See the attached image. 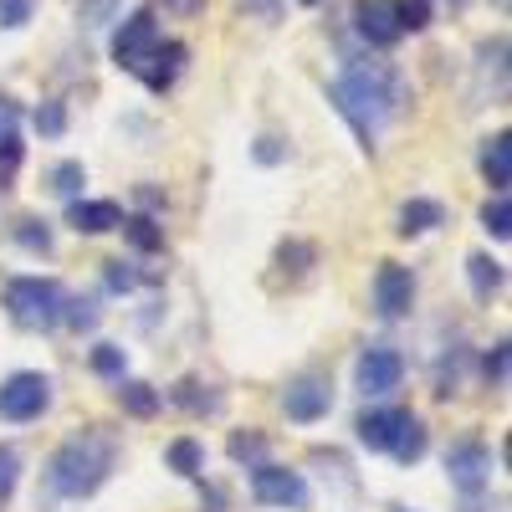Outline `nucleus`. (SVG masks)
<instances>
[{
    "label": "nucleus",
    "instance_id": "nucleus-4",
    "mask_svg": "<svg viewBox=\"0 0 512 512\" xmlns=\"http://www.w3.org/2000/svg\"><path fill=\"white\" fill-rule=\"evenodd\" d=\"M52 405V379L47 374H36V369H16L6 384H0V420H36L41 410Z\"/></svg>",
    "mask_w": 512,
    "mask_h": 512
},
{
    "label": "nucleus",
    "instance_id": "nucleus-31",
    "mask_svg": "<svg viewBox=\"0 0 512 512\" xmlns=\"http://www.w3.org/2000/svg\"><path fill=\"white\" fill-rule=\"evenodd\" d=\"M36 128H41L47 139L67 134V108H62V103H41V108H36Z\"/></svg>",
    "mask_w": 512,
    "mask_h": 512
},
{
    "label": "nucleus",
    "instance_id": "nucleus-12",
    "mask_svg": "<svg viewBox=\"0 0 512 512\" xmlns=\"http://www.w3.org/2000/svg\"><path fill=\"white\" fill-rule=\"evenodd\" d=\"M185 57H190V52H185V41H159V47L149 52V62L139 67V77H144V88H149V93H164L169 82L180 77Z\"/></svg>",
    "mask_w": 512,
    "mask_h": 512
},
{
    "label": "nucleus",
    "instance_id": "nucleus-14",
    "mask_svg": "<svg viewBox=\"0 0 512 512\" xmlns=\"http://www.w3.org/2000/svg\"><path fill=\"white\" fill-rule=\"evenodd\" d=\"M405 420H410V410H369V415L359 420V441H364L369 451H390Z\"/></svg>",
    "mask_w": 512,
    "mask_h": 512
},
{
    "label": "nucleus",
    "instance_id": "nucleus-24",
    "mask_svg": "<svg viewBox=\"0 0 512 512\" xmlns=\"http://www.w3.org/2000/svg\"><path fill=\"white\" fill-rule=\"evenodd\" d=\"M482 226H487V236H497V241H507V236H512V210H507V195H492V200L482 205Z\"/></svg>",
    "mask_w": 512,
    "mask_h": 512
},
{
    "label": "nucleus",
    "instance_id": "nucleus-2",
    "mask_svg": "<svg viewBox=\"0 0 512 512\" xmlns=\"http://www.w3.org/2000/svg\"><path fill=\"white\" fill-rule=\"evenodd\" d=\"M113 461H118L113 436H103V431H82V436L62 441L57 456L47 461V487H52L57 497L82 502V497H93V492L108 482Z\"/></svg>",
    "mask_w": 512,
    "mask_h": 512
},
{
    "label": "nucleus",
    "instance_id": "nucleus-23",
    "mask_svg": "<svg viewBox=\"0 0 512 512\" xmlns=\"http://www.w3.org/2000/svg\"><path fill=\"white\" fill-rule=\"evenodd\" d=\"M62 323L77 328V333H93L98 328V303L93 297H72V303H62Z\"/></svg>",
    "mask_w": 512,
    "mask_h": 512
},
{
    "label": "nucleus",
    "instance_id": "nucleus-38",
    "mask_svg": "<svg viewBox=\"0 0 512 512\" xmlns=\"http://www.w3.org/2000/svg\"><path fill=\"white\" fill-rule=\"evenodd\" d=\"M287 149H282V139H256V159H262V164H277Z\"/></svg>",
    "mask_w": 512,
    "mask_h": 512
},
{
    "label": "nucleus",
    "instance_id": "nucleus-29",
    "mask_svg": "<svg viewBox=\"0 0 512 512\" xmlns=\"http://www.w3.org/2000/svg\"><path fill=\"white\" fill-rule=\"evenodd\" d=\"M16 482H21V456L11 451V446H0V507L11 502V492H16Z\"/></svg>",
    "mask_w": 512,
    "mask_h": 512
},
{
    "label": "nucleus",
    "instance_id": "nucleus-8",
    "mask_svg": "<svg viewBox=\"0 0 512 512\" xmlns=\"http://www.w3.org/2000/svg\"><path fill=\"white\" fill-rule=\"evenodd\" d=\"M410 303H415V277H410V267L384 262V267L374 272V308H379V318H405Z\"/></svg>",
    "mask_w": 512,
    "mask_h": 512
},
{
    "label": "nucleus",
    "instance_id": "nucleus-39",
    "mask_svg": "<svg viewBox=\"0 0 512 512\" xmlns=\"http://www.w3.org/2000/svg\"><path fill=\"white\" fill-rule=\"evenodd\" d=\"M297 6H323V0H297Z\"/></svg>",
    "mask_w": 512,
    "mask_h": 512
},
{
    "label": "nucleus",
    "instance_id": "nucleus-36",
    "mask_svg": "<svg viewBox=\"0 0 512 512\" xmlns=\"http://www.w3.org/2000/svg\"><path fill=\"white\" fill-rule=\"evenodd\" d=\"M16 123H21V108H16L11 98H0V144L16 139Z\"/></svg>",
    "mask_w": 512,
    "mask_h": 512
},
{
    "label": "nucleus",
    "instance_id": "nucleus-20",
    "mask_svg": "<svg viewBox=\"0 0 512 512\" xmlns=\"http://www.w3.org/2000/svg\"><path fill=\"white\" fill-rule=\"evenodd\" d=\"M123 236H128V246L134 251H164V231L154 226V216H123V226H118Z\"/></svg>",
    "mask_w": 512,
    "mask_h": 512
},
{
    "label": "nucleus",
    "instance_id": "nucleus-37",
    "mask_svg": "<svg viewBox=\"0 0 512 512\" xmlns=\"http://www.w3.org/2000/svg\"><path fill=\"white\" fill-rule=\"evenodd\" d=\"M487 379H497V384H507V344H497V349L487 354Z\"/></svg>",
    "mask_w": 512,
    "mask_h": 512
},
{
    "label": "nucleus",
    "instance_id": "nucleus-32",
    "mask_svg": "<svg viewBox=\"0 0 512 512\" xmlns=\"http://www.w3.org/2000/svg\"><path fill=\"white\" fill-rule=\"evenodd\" d=\"M231 456L262 466V461H267V436H231Z\"/></svg>",
    "mask_w": 512,
    "mask_h": 512
},
{
    "label": "nucleus",
    "instance_id": "nucleus-17",
    "mask_svg": "<svg viewBox=\"0 0 512 512\" xmlns=\"http://www.w3.org/2000/svg\"><path fill=\"white\" fill-rule=\"evenodd\" d=\"M118 405L134 420L159 415V395H154V384H144V379H118Z\"/></svg>",
    "mask_w": 512,
    "mask_h": 512
},
{
    "label": "nucleus",
    "instance_id": "nucleus-19",
    "mask_svg": "<svg viewBox=\"0 0 512 512\" xmlns=\"http://www.w3.org/2000/svg\"><path fill=\"white\" fill-rule=\"evenodd\" d=\"M175 405L190 410V415H216L221 410V395L210 390V384H200V379H185L180 390H175Z\"/></svg>",
    "mask_w": 512,
    "mask_h": 512
},
{
    "label": "nucleus",
    "instance_id": "nucleus-30",
    "mask_svg": "<svg viewBox=\"0 0 512 512\" xmlns=\"http://www.w3.org/2000/svg\"><path fill=\"white\" fill-rule=\"evenodd\" d=\"M16 241H21L26 251H41V256L52 251V231H47V221H21V226H16Z\"/></svg>",
    "mask_w": 512,
    "mask_h": 512
},
{
    "label": "nucleus",
    "instance_id": "nucleus-34",
    "mask_svg": "<svg viewBox=\"0 0 512 512\" xmlns=\"http://www.w3.org/2000/svg\"><path fill=\"white\" fill-rule=\"evenodd\" d=\"M103 282H108V292H134V287H139V272L128 267V262H108Z\"/></svg>",
    "mask_w": 512,
    "mask_h": 512
},
{
    "label": "nucleus",
    "instance_id": "nucleus-16",
    "mask_svg": "<svg viewBox=\"0 0 512 512\" xmlns=\"http://www.w3.org/2000/svg\"><path fill=\"white\" fill-rule=\"evenodd\" d=\"M446 226V205L441 200H405L400 205V236H425V231H436Z\"/></svg>",
    "mask_w": 512,
    "mask_h": 512
},
{
    "label": "nucleus",
    "instance_id": "nucleus-27",
    "mask_svg": "<svg viewBox=\"0 0 512 512\" xmlns=\"http://www.w3.org/2000/svg\"><path fill=\"white\" fill-rule=\"evenodd\" d=\"M400 11V31H425L431 26V0H395Z\"/></svg>",
    "mask_w": 512,
    "mask_h": 512
},
{
    "label": "nucleus",
    "instance_id": "nucleus-25",
    "mask_svg": "<svg viewBox=\"0 0 512 512\" xmlns=\"http://www.w3.org/2000/svg\"><path fill=\"white\" fill-rule=\"evenodd\" d=\"M123 369H128V354H123L118 344H98V349H93V374H103V379H123Z\"/></svg>",
    "mask_w": 512,
    "mask_h": 512
},
{
    "label": "nucleus",
    "instance_id": "nucleus-5",
    "mask_svg": "<svg viewBox=\"0 0 512 512\" xmlns=\"http://www.w3.org/2000/svg\"><path fill=\"white\" fill-rule=\"evenodd\" d=\"M251 497L262 502V507H292V512H303L308 507V482L303 472H287V466H251Z\"/></svg>",
    "mask_w": 512,
    "mask_h": 512
},
{
    "label": "nucleus",
    "instance_id": "nucleus-21",
    "mask_svg": "<svg viewBox=\"0 0 512 512\" xmlns=\"http://www.w3.org/2000/svg\"><path fill=\"white\" fill-rule=\"evenodd\" d=\"M466 277H472L477 297H497L502 292V262H492V256H472V262H466Z\"/></svg>",
    "mask_w": 512,
    "mask_h": 512
},
{
    "label": "nucleus",
    "instance_id": "nucleus-22",
    "mask_svg": "<svg viewBox=\"0 0 512 512\" xmlns=\"http://www.w3.org/2000/svg\"><path fill=\"white\" fill-rule=\"evenodd\" d=\"M390 456H395V461H405V466L425 456V425H420L415 415H410V420L400 425V436H395V446H390Z\"/></svg>",
    "mask_w": 512,
    "mask_h": 512
},
{
    "label": "nucleus",
    "instance_id": "nucleus-28",
    "mask_svg": "<svg viewBox=\"0 0 512 512\" xmlns=\"http://www.w3.org/2000/svg\"><path fill=\"white\" fill-rule=\"evenodd\" d=\"M82 180H88V175H82V164H77V159H62V164L52 169V190H57V195H67V200L82 190Z\"/></svg>",
    "mask_w": 512,
    "mask_h": 512
},
{
    "label": "nucleus",
    "instance_id": "nucleus-26",
    "mask_svg": "<svg viewBox=\"0 0 512 512\" xmlns=\"http://www.w3.org/2000/svg\"><path fill=\"white\" fill-rule=\"evenodd\" d=\"M118 11H123V0H82V26L88 31H98V26H108V21H118Z\"/></svg>",
    "mask_w": 512,
    "mask_h": 512
},
{
    "label": "nucleus",
    "instance_id": "nucleus-13",
    "mask_svg": "<svg viewBox=\"0 0 512 512\" xmlns=\"http://www.w3.org/2000/svg\"><path fill=\"white\" fill-rule=\"evenodd\" d=\"M67 221L82 236H103V231H118L123 226V210H118V200H72L67 205Z\"/></svg>",
    "mask_w": 512,
    "mask_h": 512
},
{
    "label": "nucleus",
    "instance_id": "nucleus-1",
    "mask_svg": "<svg viewBox=\"0 0 512 512\" xmlns=\"http://www.w3.org/2000/svg\"><path fill=\"white\" fill-rule=\"evenodd\" d=\"M328 98H333L338 113L354 123L359 144L374 154L384 123H390V113H395L400 98H405V88H400V72H390V67H349V72L328 88Z\"/></svg>",
    "mask_w": 512,
    "mask_h": 512
},
{
    "label": "nucleus",
    "instance_id": "nucleus-15",
    "mask_svg": "<svg viewBox=\"0 0 512 512\" xmlns=\"http://www.w3.org/2000/svg\"><path fill=\"white\" fill-rule=\"evenodd\" d=\"M482 175H487L492 195H507V185H512V139H507V134L487 139V149H482Z\"/></svg>",
    "mask_w": 512,
    "mask_h": 512
},
{
    "label": "nucleus",
    "instance_id": "nucleus-35",
    "mask_svg": "<svg viewBox=\"0 0 512 512\" xmlns=\"http://www.w3.org/2000/svg\"><path fill=\"white\" fill-rule=\"evenodd\" d=\"M16 169H21V144H16V139H6V144H0V185H11Z\"/></svg>",
    "mask_w": 512,
    "mask_h": 512
},
{
    "label": "nucleus",
    "instance_id": "nucleus-33",
    "mask_svg": "<svg viewBox=\"0 0 512 512\" xmlns=\"http://www.w3.org/2000/svg\"><path fill=\"white\" fill-rule=\"evenodd\" d=\"M31 11H36V0H0V26L21 31V26L31 21Z\"/></svg>",
    "mask_w": 512,
    "mask_h": 512
},
{
    "label": "nucleus",
    "instance_id": "nucleus-18",
    "mask_svg": "<svg viewBox=\"0 0 512 512\" xmlns=\"http://www.w3.org/2000/svg\"><path fill=\"white\" fill-rule=\"evenodd\" d=\"M164 461H169V472H180V477H200V472H205V451H200V441H195V436L169 441Z\"/></svg>",
    "mask_w": 512,
    "mask_h": 512
},
{
    "label": "nucleus",
    "instance_id": "nucleus-6",
    "mask_svg": "<svg viewBox=\"0 0 512 512\" xmlns=\"http://www.w3.org/2000/svg\"><path fill=\"white\" fill-rule=\"evenodd\" d=\"M159 21L149 16V11H139V16H128L123 26H118V36H113V62L118 67H128V72H139L144 62H149V52L159 47Z\"/></svg>",
    "mask_w": 512,
    "mask_h": 512
},
{
    "label": "nucleus",
    "instance_id": "nucleus-3",
    "mask_svg": "<svg viewBox=\"0 0 512 512\" xmlns=\"http://www.w3.org/2000/svg\"><path fill=\"white\" fill-rule=\"evenodd\" d=\"M62 303H67V292L52 277H11L6 282V308L21 328H57Z\"/></svg>",
    "mask_w": 512,
    "mask_h": 512
},
{
    "label": "nucleus",
    "instance_id": "nucleus-11",
    "mask_svg": "<svg viewBox=\"0 0 512 512\" xmlns=\"http://www.w3.org/2000/svg\"><path fill=\"white\" fill-rule=\"evenodd\" d=\"M354 26H359V36L369 41V47H395V41L405 36V31H400V11H395V0H359Z\"/></svg>",
    "mask_w": 512,
    "mask_h": 512
},
{
    "label": "nucleus",
    "instance_id": "nucleus-7",
    "mask_svg": "<svg viewBox=\"0 0 512 512\" xmlns=\"http://www.w3.org/2000/svg\"><path fill=\"white\" fill-rule=\"evenodd\" d=\"M282 410H287V420H297V425L323 420V415L333 410V384L318 379V374L292 379V384H287V395H282Z\"/></svg>",
    "mask_w": 512,
    "mask_h": 512
},
{
    "label": "nucleus",
    "instance_id": "nucleus-10",
    "mask_svg": "<svg viewBox=\"0 0 512 512\" xmlns=\"http://www.w3.org/2000/svg\"><path fill=\"white\" fill-rule=\"evenodd\" d=\"M354 379H359L364 395H390V390H400V379H405V359L395 349H364Z\"/></svg>",
    "mask_w": 512,
    "mask_h": 512
},
{
    "label": "nucleus",
    "instance_id": "nucleus-9",
    "mask_svg": "<svg viewBox=\"0 0 512 512\" xmlns=\"http://www.w3.org/2000/svg\"><path fill=\"white\" fill-rule=\"evenodd\" d=\"M446 472H451V482H456L461 492H482V487L492 482V451H487L482 441H461V446H451V456H446Z\"/></svg>",
    "mask_w": 512,
    "mask_h": 512
}]
</instances>
